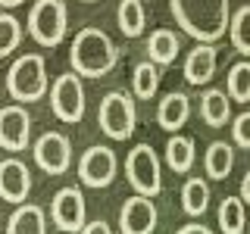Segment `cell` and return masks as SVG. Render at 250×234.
Masks as SVG:
<instances>
[{
	"label": "cell",
	"instance_id": "obj_1",
	"mask_svg": "<svg viewBox=\"0 0 250 234\" xmlns=\"http://www.w3.org/2000/svg\"><path fill=\"white\" fill-rule=\"evenodd\" d=\"M169 10L197 44H216L229 31L231 0H169Z\"/></svg>",
	"mask_w": 250,
	"mask_h": 234
},
{
	"label": "cell",
	"instance_id": "obj_2",
	"mask_svg": "<svg viewBox=\"0 0 250 234\" xmlns=\"http://www.w3.org/2000/svg\"><path fill=\"white\" fill-rule=\"evenodd\" d=\"M69 62H72V72L82 78H104L119 62V47L113 44V38L104 28L88 25L78 31L72 47H69Z\"/></svg>",
	"mask_w": 250,
	"mask_h": 234
},
{
	"label": "cell",
	"instance_id": "obj_3",
	"mask_svg": "<svg viewBox=\"0 0 250 234\" xmlns=\"http://www.w3.org/2000/svg\"><path fill=\"white\" fill-rule=\"evenodd\" d=\"M47 88H50V81H47V62L41 53H22L6 72V91L19 103L41 100Z\"/></svg>",
	"mask_w": 250,
	"mask_h": 234
},
{
	"label": "cell",
	"instance_id": "obj_4",
	"mask_svg": "<svg viewBox=\"0 0 250 234\" xmlns=\"http://www.w3.org/2000/svg\"><path fill=\"white\" fill-rule=\"evenodd\" d=\"M69 31V10L62 0H35L28 10V35L41 47H60Z\"/></svg>",
	"mask_w": 250,
	"mask_h": 234
},
{
	"label": "cell",
	"instance_id": "obj_5",
	"mask_svg": "<svg viewBox=\"0 0 250 234\" xmlns=\"http://www.w3.org/2000/svg\"><path fill=\"white\" fill-rule=\"evenodd\" d=\"M97 125L106 137L113 140H128L135 135V125H138V109L131 94L125 91H109L104 100H100L97 109Z\"/></svg>",
	"mask_w": 250,
	"mask_h": 234
},
{
	"label": "cell",
	"instance_id": "obj_6",
	"mask_svg": "<svg viewBox=\"0 0 250 234\" xmlns=\"http://www.w3.org/2000/svg\"><path fill=\"white\" fill-rule=\"evenodd\" d=\"M125 175H128V184L135 187V194H141V197H156L163 191V166L150 144L131 147L128 159H125Z\"/></svg>",
	"mask_w": 250,
	"mask_h": 234
},
{
	"label": "cell",
	"instance_id": "obj_7",
	"mask_svg": "<svg viewBox=\"0 0 250 234\" xmlns=\"http://www.w3.org/2000/svg\"><path fill=\"white\" fill-rule=\"evenodd\" d=\"M47 91H50V109H53V116H57L60 122L75 125V122L84 119V84H82V75L62 72Z\"/></svg>",
	"mask_w": 250,
	"mask_h": 234
},
{
	"label": "cell",
	"instance_id": "obj_8",
	"mask_svg": "<svg viewBox=\"0 0 250 234\" xmlns=\"http://www.w3.org/2000/svg\"><path fill=\"white\" fill-rule=\"evenodd\" d=\"M116 172H119V159H116V153L104 144L88 147V150L82 153V159H78V178H82L84 187H94V191L113 184Z\"/></svg>",
	"mask_w": 250,
	"mask_h": 234
},
{
	"label": "cell",
	"instance_id": "obj_9",
	"mask_svg": "<svg viewBox=\"0 0 250 234\" xmlns=\"http://www.w3.org/2000/svg\"><path fill=\"white\" fill-rule=\"evenodd\" d=\"M31 153H35L38 169L47 172V175H66L69 166H72V144L62 131H44L35 140Z\"/></svg>",
	"mask_w": 250,
	"mask_h": 234
},
{
	"label": "cell",
	"instance_id": "obj_10",
	"mask_svg": "<svg viewBox=\"0 0 250 234\" xmlns=\"http://www.w3.org/2000/svg\"><path fill=\"white\" fill-rule=\"evenodd\" d=\"M50 218L60 231L78 234L88 222V209H84V197L78 187H60L50 200Z\"/></svg>",
	"mask_w": 250,
	"mask_h": 234
},
{
	"label": "cell",
	"instance_id": "obj_11",
	"mask_svg": "<svg viewBox=\"0 0 250 234\" xmlns=\"http://www.w3.org/2000/svg\"><path fill=\"white\" fill-rule=\"evenodd\" d=\"M31 144V116L25 106H0V147L19 153Z\"/></svg>",
	"mask_w": 250,
	"mask_h": 234
},
{
	"label": "cell",
	"instance_id": "obj_12",
	"mask_svg": "<svg viewBox=\"0 0 250 234\" xmlns=\"http://www.w3.org/2000/svg\"><path fill=\"white\" fill-rule=\"evenodd\" d=\"M156 206L150 197H128L119 209V231L122 234H153L156 231Z\"/></svg>",
	"mask_w": 250,
	"mask_h": 234
},
{
	"label": "cell",
	"instance_id": "obj_13",
	"mask_svg": "<svg viewBox=\"0 0 250 234\" xmlns=\"http://www.w3.org/2000/svg\"><path fill=\"white\" fill-rule=\"evenodd\" d=\"M28 194H31V172H28V166L19 159V156L3 159L0 162V200L19 206V203L28 200Z\"/></svg>",
	"mask_w": 250,
	"mask_h": 234
},
{
	"label": "cell",
	"instance_id": "obj_14",
	"mask_svg": "<svg viewBox=\"0 0 250 234\" xmlns=\"http://www.w3.org/2000/svg\"><path fill=\"white\" fill-rule=\"evenodd\" d=\"M188 119H191V97L182 91L166 94L160 100V106H156V125L163 131H169V135H178Z\"/></svg>",
	"mask_w": 250,
	"mask_h": 234
},
{
	"label": "cell",
	"instance_id": "obj_15",
	"mask_svg": "<svg viewBox=\"0 0 250 234\" xmlns=\"http://www.w3.org/2000/svg\"><path fill=\"white\" fill-rule=\"evenodd\" d=\"M216 62H219V47L216 44H197L185 59V81L200 88L216 75Z\"/></svg>",
	"mask_w": 250,
	"mask_h": 234
},
{
	"label": "cell",
	"instance_id": "obj_16",
	"mask_svg": "<svg viewBox=\"0 0 250 234\" xmlns=\"http://www.w3.org/2000/svg\"><path fill=\"white\" fill-rule=\"evenodd\" d=\"M6 234H47V215L38 203H19L6 218Z\"/></svg>",
	"mask_w": 250,
	"mask_h": 234
},
{
	"label": "cell",
	"instance_id": "obj_17",
	"mask_svg": "<svg viewBox=\"0 0 250 234\" xmlns=\"http://www.w3.org/2000/svg\"><path fill=\"white\" fill-rule=\"evenodd\" d=\"M182 53V41L172 28H156L150 38H147V57H150L153 66H172Z\"/></svg>",
	"mask_w": 250,
	"mask_h": 234
},
{
	"label": "cell",
	"instance_id": "obj_18",
	"mask_svg": "<svg viewBox=\"0 0 250 234\" xmlns=\"http://www.w3.org/2000/svg\"><path fill=\"white\" fill-rule=\"evenodd\" d=\"M200 119L209 125V128H225V122L231 119V100L225 91L209 88L200 97Z\"/></svg>",
	"mask_w": 250,
	"mask_h": 234
},
{
	"label": "cell",
	"instance_id": "obj_19",
	"mask_svg": "<svg viewBox=\"0 0 250 234\" xmlns=\"http://www.w3.org/2000/svg\"><path fill=\"white\" fill-rule=\"evenodd\" d=\"M194 159H197V150H194V140L185 135H172L166 140V166L175 172V175H188L194 169Z\"/></svg>",
	"mask_w": 250,
	"mask_h": 234
},
{
	"label": "cell",
	"instance_id": "obj_20",
	"mask_svg": "<svg viewBox=\"0 0 250 234\" xmlns=\"http://www.w3.org/2000/svg\"><path fill=\"white\" fill-rule=\"evenodd\" d=\"M203 169H207V175L213 178V181H225V178L231 175V169H234L231 144H225V140H213V144L207 147V156H203Z\"/></svg>",
	"mask_w": 250,
	"mask_h": 234
},
{
	"label": "cell",
	"instance_id": "obj_21",
	"mask_svg": "<svg viewBox=\"0 0 250 234\" xmlns=\"http://www.w3.org/2000/svg\"><path fill=\"white\" fill-rule=\"evenodd\" d=\"M116 22L125 38H141L147 25V10L141 0H119V10H116Z\"/></svg>",
	"mask_w": 250,
	"mask_h": 234
},
{
	"label": "cell",
	"instance_id": "obj_22",
	"mask_svg": "<svg viewBox=\"0 0 250 234\" xmlns=\"http://www.w3.org/2000/svg\"><path fill=\"white\" fill-rule=\"evenodd\" d=\"M182 209L188 215H203L209 209V184L203 181L200 175H194V178H188L185 187H182Z\"/></svg>",
	"mask_w": 250,
	"mask_h": 234
},
{
	"label": "cell",
	"instance_id": "obj_23",
	"mask_svg": "<svg viewBox=\"0 0 250 234\" xmlns=\"http://www.w3.org/2000/svg\"><path fill=\"white\" fill-rule=\"evenodd\" d=\"M247 206L241 197H225L219 203V231L222 234H244Z\"/></svg>",
	"mask_w": 250,
	"mask_h": 234
},
{
	"label": "cell",
	"instance_id": "obj_24",
	"mask_svg": "<svg viewBox=\"0 0 250 234\" xmlns=\"http://www.w3.org/2000/svg\"><path fill=\"white\" fill-rule=\"evenodd\" d=\"M131 91H135L138 100H150L156 91H160V66H153L150 59L138 62L135 75H131Z\"/></svg>",
	"mask_w": 250,
	"mask_h": 234
},
{
	"label": "cell",
	"instance_id": "obj_25",
	"mask_svg": "<svg viewBox=\"0 0 250 234\" xmlns=\"http://www.w3.org/2000/svg\"><path fill=\"white\" fill-rule=\"evenodd\" d=\"M229 38H231V47L241 57H250V3L241 6L229 19Z\"/></svg>",
	"mask_w": 250,
	"mask_h": 234
},
{
	"label": "cell",
	"instance_id": "obj_26",
	"mask_svg": "<svg viewBox=\"0 0 250 234\" xmlns=\"http://www.w3.org/2000/svg\"><path fill=\"white\" fill-rule=\"evenodd\" d=\"M225 94H229V100H238V103H247L250 100V62H234L229 69Z\"/></svg>",
	"mask_w": 250,
	"mask_h": 234
},
{
	"label": "cell",
	"instance_id": "obj_27",
	"mask_svg": "<svg viewBox=\"0 0 250 234\" xmlns=\"http://www.w3.org/2000/svg\"><path fill=\"white\" fill-rule=\"evenodd\" d=\"M22 44V22L13 13H0V59Z\"/></svg>",
	"mask_w": 250,
	"mask_h": 234
},
{
	"label": "cell",
	"instance_id": "obj_28",
	"mask_svg": "<svg viewBox=\"0 0 250 234\" xmlns=\"http://www.w3.org/2000/svg\"><path fill=\"white\" fill-rule=\"evenodd\" d=\"M231 137L238 147H244V150H250V113H241L238 119H234L231 125Z\"/></svg>",
	"mask_w": 250,
	"mask_h": 234
},
{
	"label": "cell",
	"instance_id": "obj_29",
	"mask_svg": "<svg viewBox=\"0 0 250 234\" xmlns=\"http://www.w3.org/2000/svg\"><path fill=\"white\" fill-rule=\"evenodd\" d=\"M78 234H113V228H109L104 218H97V222H84V228Z\"/></svg>",
	"mask_w": 250,
	"mask_h": 234
},
{
	"label": "cell",
	"instance_id": "obj_30",
	"mask_svg": "<svg viewBox=\"0 0 250 234\" xmlns=\"http://www.w3.org/2000/svg\"><path fill=\"white\" fill-rule=\"evenodd\" d=\"M241 200H244V206H250V169H247V175L241 178V194H238Z\"/></svg>",
	"mask_w": 250,
	"mask_h": 234
},
{
	"label": "cell",
	"instance_id": "obj_31",
	"mask_svg": "<svg viewBox=\"0 0 250 234\" xmlns=\"http://www.w3.org/2000/svg\"><path fill=\"white\" fill-rule=\"evenodd\" d=\"M175 234H213V231H209L207 225H182Z\"/></svg>",
	"mask_w": 250,
	"mask_h": 234
},
{
	"label": "cell",
	"instance_id": "obj_32",
	"mask_svg": "<svg viewBox=\"0 0 250 234\" xmlns=\"http://www.w3.org/2000/svg\"><path fill=\"white\" fill-rule=\"evenodd\" d=\"M19 3H25V0H0V6H3V10H16Z\"/></svg>",
	"mask_w": 250,
	"mask_h": 234
},
{
	"label": "cell",
	"instance_id": "obj_33",
	"mask_svg": "<svg viewBox=\"0 0 250 234\" xmlns=\"http://www.w3.org/2000/svg\"><path fill=\"white\" fill-rule=\"evenodd\" d=\"M82 3H97V0H82Z\"/></svg>",
	"mask_w": 250,
	"mask_h": 234
}]
</instances>
